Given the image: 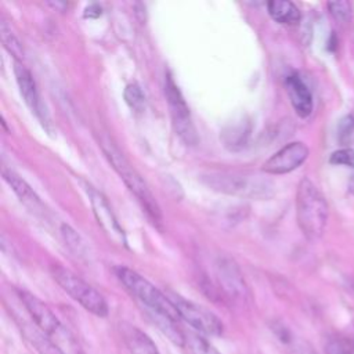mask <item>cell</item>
I'll use <instances>...</instances> for the list:
<instances>
[{
	"label": "cell",
	"instance_id": "6da1fadb",
	"mask_svg": "<svg viewBox=\"0 0 354 354\" xmlns=\"http://www.w3.org/2000/svg\"><path fill=\"white\" fill-rule=\"evenodd\" d=\"M199 180L210 189L231 196L260 201L268 199L274 195L272 181L257 174L230 170H212L201 174Z\"/></svg>",
	"mask_w": 354,
	"mask_h": 354
},
{
	"label": "cell",
	"instance_id": "7a4b0ae2",
	"mask_svg": "<svg viewBox=\"0 0 354 354\" xmlns=\"http://www.w3.org/2000/svg\"><path fill=\"white\" fill-rule=\"evenodd\" d=\"M297 225L308 241L322 236L328 221V203L322 192L308 178H301L296 191Z\"/></svg>",
	"mask_w": 354,
	"mask_h": 354
},
{
	"label": "cell",
	"instance_id": "3957f363",
	"mask_svg": "<svg viewBox=\"0 0 354 354\" xmlns=\"http://www.w3.org/2000/svg\"><path fill=\"white\" fill-rule=\"evenodd\" d=\"M100 145L102 152L105 153V158L112 165L113 170L119 174V177L123 180L126 187L130 189V192L137 198V201L149 214V217H152L155 221H160L162 216H160V209L158 202L155 201L144 178L131 166V163L127 160L124 153L118 148V145L108 136L100 137Z\"/></svg>",
	"mask_w": 354,
	"mask_h": 354
},
{
	"label": "cell",
	"instance_id": "277c9868",
	"mask_svg": "<svg viewBox=\"0 0 354 354\" xmlns=\"http://www.w3.org/2000/svg\"><path fill=\"white\" fill-rule=\"evenodd\" d=\"M118 279L122 282V285L138 300L141 301L151 314H158L167 317L173 321H180V315L177 313L176 306L173 304L169 295H165L162 290H159L152 282H149L147 278H144L137 271L119 266L115 270Z\"/></svg>",
	"mask_w": 354,
	"mask_h": 354
},
{
	"label": "cell",
	"instance_id": "5b68a950",
	"mask_svg": "<svg viewBox=\"0 0 354 354\" xmlns=\"http://www.w3.org/2000/svg\"><path fill=\"white\" fill-rule=\"evenodd\" d=\"M50 271L53 279L61 286V289L66 295H69L76 303H79L84 310L101 318L108 315V303L94 286H91L83 278L59 264L53 266Z\"/></svg>",
	"mask_w": 354,
	"mask_h": 354
},
{
	"label": "cell",
	"instance_id": "8992f818",
	"mask_svg": "<svg viewBox=\"0 0 354 354\" xmlns=\"http://www.w3.org/2000/svg\"><path fill=\"white\" fill-rule=\"evenodd\" d=\"M165 95L169 104L171 123L176 134L187 145H196L199 142V137L194 126L189 108L170 72H167L165 76Z\"/></svg>",
	"mask_w": 354,
	"mask_h": 354
},
{
	"label": "cell",
	"instance_id": "52a82bcc",
	"mask_svg": "<svg viewBox=\"0 0 354 354\" xmlns=\"http://www.w3.org/2000/svg\"><path fill=\"white\" fill-rule=\"evenodd\" d=\"M177 308L180 319L187 322L195 332L206 336H220L224 332L221 319L206 307L187 300L176 293L169 295Z\"/></svg>",
	"mask_w": 354,
	"mask_h": 354
},
{
	"label": "cell",
	"instance_id": "ba28073f",
	"mask_svg": "<svg viewBox=\"0 0 354 354\" xmlns=\"http://www.w3.org/2000/svg\"><path fill=\"white\" fill-rule=\"evenodd\" d=\"M220 290L231 300H246L248 286L238 264L227 254H218L213 264Z\"/></svg>",
	"mask_w": 354,
	"mask_h": 354
},
{
	"label": "cell",
	"instance_id": "9c48e42d",
	"mask_svg": "<svg viewBox=\"0 0 354 354\" xmlns=\"http://www.w3.org/2000/svg\"><path fill=\"white\" fill-rule=\"evenodd\" d=\"M84 189L87 192L93 214L98 223V225L102 228V231L106 234V236L118 243L126 246V235L124 231L122 230L111 205L108 203L106 198L104 196L102 192L95 189L93 185L84 183Z\"/></svg>",
	"mask_w": 354,
	"mask_h": 354
},
{
	"label": "cell",
	"instance_id": "30bf717a",
	"mask_svg": "<svg viewBox=\"0 0 354 354\" xmlns=\"http://www.w3.org/2000/svg\"><path fill=\"white\" fill-rule=\"evenodd\" d=\"M19 299L29 313L30 318L33 319L35 325L47 336H50L53 340L59 337L65 329L58 317L54 314V311L37 296H35L30 292L19 290Z\"/></svg>",
	"mask_w": 354,
	"mask_h": 354
},
{
	"label": "cell",
	"instance_id": "8fae6325",
	"mask_svg": "<svg viewBox=\"0 0 354 354\" xmlns=\"http://www.w3.org/2000/svg\"><path fill=\"white\" fill-rule=\"evenodd\" d=\"M14 75H15V80H17L19 93H21L25 104L36 115V118L40 120L43 127L47 131H51L50 115H48L44 104L40 101L37 86H36V82H35L30 71L26 66H24L21 62L15 61Z\"/></svg>",
	"mask_w": 354,
	"mask_h": 354
},
{
	"label": "cell",
	"instance_id": "7c38bea8",
	"mask_svg": "<svg viewBox=\"0 0 354 354\" xmlns=\"http://www.w3.org/2000/svg\"><path fill=\"white\" fill-rule=\"evenodd\" d=\"M307 156L308 148L304 142H289L263 163L261 171L266 174L290 173L297 169L307 159Z\"/></svg>",
	"mask_w": 354,
	"mask_h": 354
},
{
	"label": "cell",
	"instance_id": "4fadbf2b",
	"mask_svg": "<svg viewBox=\"0 0 354 354\" xmlns=\"http://www.w3.org/2000/svg\"><path fill=\"white\" fill-rule=\"evenodd\" d=\"M285 86L295 112L300 118H307L313 111V94L308 86L296 72L286 76Z\"/></svg>",
	"mask_w": 354,
	"mask_h": 354
},
{
	"label": "cell",
	"instance_id": "5bb4252c",
	"mask_svg": "<svg viewBox=\"0 0 354 354\" xmlns=\"http://www.w3.org/2000/svg\"><path fill=\"white\" fill-rule=\"evenodd\" d=\"M252 131V123L248 116H239L228 122L220 134L223 145L230 151H239L248 145Z\"/></svg>",
	"mask_w": 354,
	"mask_h": 354
},
{
	"label": "cell",
	"instance_id": "9a60e30c",
	"mask_svg": "<svg viewBox=\"0 0 354 354\" xmlns=\"http://www.w3.org/2000/svg\"><path fill=\"white\" fill-rule=\"evenodd\" d=\"M3 178L11 187V189L18 196L21 203H24L32 213H36V214L44 213V205L41 203L40 198L21 176H18L12 170L3 169Z\"/></svg>",
	"mask_w": 354,
	"mask_h": 354
},
{
	"label": "cell",
	"instance_id": "2e32d148",
	"mask_svg": "<svg viewBox=\"0 0 354 354\" xmlns=\"http://www.w3.org/2000/svg\"><path fill=\"white\" fill-rule=\"evenodd\" d=\"M120 335L130 354H160L155 342L144 330L131 324H120Z\"/></svg>",
	"mask_w": 354,
	"mask_h": 354
},
{
	"label": "cell",
	"instance_id": "e0dca14e",
	"mask_svg": "<svg viewBox=\"0 0 354 354\" xmlns=\"http://www.w3.org/2000/svg\"><path fill=\"white\" fill-rule=\"evenodd\" d=\"M267 10L270 17L282 25H296L301 18L300 10L296 7V4L288 0L268 1Z\"/></svg>",
	"mask_w": 354,
	"mask_h": 354
},
{
	"label": "cell",
	"instance_id": "ac0fdd59",
	"mask_svg": "<svg viewBox=\"0 0 354 354\" xmlns=\"http://www.w3.org/2000/svg\"><path fill=\"white\" fill-rule=\"evenodd\" d=\"M24 336L33 347L37 354H65L61 347L53 340L50 336L43 333L37 326L25 325L24 326Z\"/></svg>",
	"mask_w": 354,
	"mask_h": 354
},
{
	"label": "cell",
	"instance_id": "d6986e66",
	"mask_svg": "<svg viewBox=\"0 0 354 354\" xmlns=\"http://www.w3.org/2000/svg\"><path fill=\"white\" fill-rule=\"evenodd\" d=\"M0 39L1 43L4 46V48L19 62L24 59L25 51H24V46L19 40V37L17 36V33L14 32L12 26L1 18L0 21Z\"/></svg>",
	"mask_w": 354,
	"mask_h": 354
},
{
	"label": "cell",
	"instance_id": "ffe728a7",
	"mask_svg": "<svg viewBox=\"0 0 354 354\" xmlns=\"http://www.w3.org/2000/svg\"><path fill=\"white\" fill-rule=\"evenodd\" d=\"M184 347L191 354H221L202 333L184 330Z\"/></svg>",
	"mask_w": 354,
	"mask_h": 354
},
{
	"label": "cell",
	"instance_id": "44dd1931",
	"mask_svg": "<svg viewBox=\"0 0 354 354\" xmlns=\"http://www.w3.org/2000/svg\"><path fill=\"white\" fill-rule=\"evenodd\" d=\"M126 104L136 112H141L145 108V94L137 83H130L126 86L123 93Z\"/></svg>",
	"mask_w": 354,
	"mask_h": 354
},
{
	"label": "cell",
	"instance_id": "7402d4cb",
	"mask_svg": "<svg viewBox=\"0 0 354 354\" xmlns=\"http://www.w3.org/2000/svg\"><path fill=\"white\" fill-rule=\"evenodd\" d=\"M61 235L66 243V246L71 249V252H73L76 256H83L87 250L82 236L68 224H62L61 225Z\"/></svg>",
	"mask_w": 354,
	"mask_h": 354
},
{
	"label": "cell",
	"instance_id": "603a6c76",
	"mask_svg": "<svg viewBox=\"0 0 354 354\" xmlns=\"http://www.w3.org/2000/svg\"><path fill=\"white\" fill-rule=\"evenodd\" d=\"M275 335L277 337L288 347H290L293 354H317L315 351L311 350V347H308L306 343H296L292 333L289 332V329L283 328V326H277L275 328Z\"/></svg>",
	"mask_w": 354,
	"mask_h": 354
},
{
	"label": "cell",
	"instance_id": "cb8c5ba5",
	"mask_svg": "<svg viewBox=\"0 0 354 354\" xmlns=\"http://www.w3.org/2000/svg\"><path fill=\"white\" fill-rule=\"evenodd\" d=\"M328 8L330 15L342 25H347L351 21L353 10L348 1H329Z\"/></svg>",
	"mask_w": 354,
	"mask_h": 354
},
{
	"label": "cell",
	"instance_id": "d4e9b609",
	"mask_svg": "<svg viewBox=\"0 0 354 354\" xmlns=\"http://www.w3.org/2000/svg\"><path fill=\"white\" fill-rule=\"evenodd\" d=\"M326 354H354V343L343 337H330L325 344Z\"/></svg>",
	"mask_w": 354,
	"mask_h": 354
},
{
	"label": "cell",
	"instance_id": "484cf974",
	"mask_svg": "<svg viewBox=\"0 0 354 354\" xmlns=\"http://www.w3.org/2000/svg\"><path fill=\"white\" fill-rule=\"evenodd\" d=\"M354 131V118L351 115L343 116L337 123V140L340 144H347Z\"/></svg>",
	"mask_w": 354,
	"mask_h": 354
},
{
	"label": "cell",
	"instance_id": "4316f807",
	"mask_svg": "<svg viewBox=\"0 0 354 354\" xmlns=\"http://www.w3.org/2000/svg\"><path fill=\"white\" fill-rule=\"evenodd\" d=\"M329 162L332 165H342V166L354 167V149H351V148L337 149L330 155Z\"/></svg>",
	"mask_w": 354,
	"mask_h": 354
},
{
	"label": "cell",
	"instance_id": "83f0119b",
	"mask_svg": "<svg viewBox=\"0 0 354 354\" xmlns=\"http://www.w3.org/2000/svg\"><path fill=\"white\" fill-rule=\"evenodd\" d=\"M102 14V8L97 3H91L84 8V17L86 18H98Z\"/></svg>",
	"mask_w": 354,
	"mask_h": 354
},
{
	"label": "cell",
	"instance_id": "f1b7e54d",
	"mask_svg": "<svg viewBox=\"0 0 354 354\" xmlns=\"http://www.w3.org/2000/svg\"><path fill=\"white\" fill-rule=\"evenodd\" d=\"M348 191L354 195V176L351 177V180H350V183H348Z\"/></svg>",
	"mask_w": 354,
	"mask_h": 354
}]
</instances>
